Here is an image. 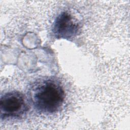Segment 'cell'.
<instances>
[{"label":"cell","instance_id":"obj_1","mask_svg":"<svg viewBox=\"0 0 130 130\" xmlns=\"http://www.w3.org/2000/svg\"><path fill=\"white\" fill-rule=\"evenodd\" d=\"M28 100L35 109L45 115L58 112L65 100L61 83L52 78H44L34 82L28 90Z\"/></svg>","mask_w":130,"mask_h":130},{"label":"cell","instance_id":"obj_2","mask_svg":"<svg viewBox=\"0 0 130 130\" xmlns=\"http://www.w3.org/2000/svg\"><path fill=\"white\" fill-rule=\"evenodd\" d=\"M28 99L22 92L12 90L2 94L0 98V117L2 120L20 119L29 109Z\"/></svg>","mask_w":130,"mask_h":130},{"label":"cell","instance_id":"obj_3","mask_svg":"<svg viewBox=\"0 0 130 130\" xmlns=\"http://www.w3.org/2000/svg\"><path fill=\"white\" fill-rule=\"evenodd\" d=\"M77 20L68 11H62L55 18L52 32L55 38L70 40L77 36L79 30Z\"/></svg>","mask_w":130,"mask_h":130}]
</instances>
